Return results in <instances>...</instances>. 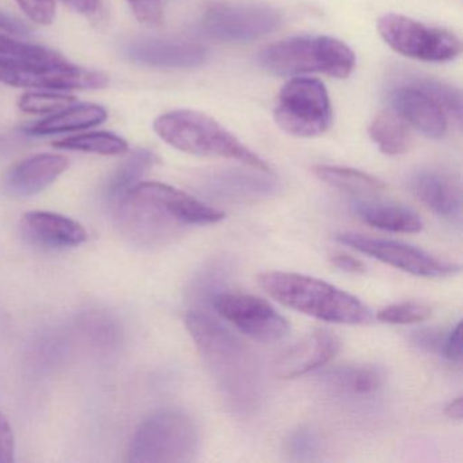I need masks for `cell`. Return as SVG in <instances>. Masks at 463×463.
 I'll return each mask as SVG.
<instances>
[{"label":"cell","instance_id":"37","mask_svg":"<svg viewBox=\"0 0 463 463\" xmlns=\"http://www.w3.org/2000/svg\"><path fill=\"white\" fill-rule=\"evenodd\" d=\"M444 335H443L441 332H436L433 329L421 330V332H417L413 335V341L420 348L427 349V351L440 352Z\"/></svg>","mask_w":463,"mask_h":463},{"label":"cell","instance_id":"2","mask_svg":"<svg viewBox=\"0 0 463 463\" xmlns=\"http://www.w3.org/2000/svg\"><path fill=\"white\" fill-rule=\"evenodd\" d=\"M185 326L221 389L237 405L257 397L256 363L242 341L221 322L202 311H191Z\"/></svg>","mask_w":463,"mask_h":463},{"label":"cell","instance_id":"18","mask_svg":"<svg viewBox=\"0 0 463 463\" xmlns=\"http://www.w3.org/2000/svg\"><path fill=\"white\" fill-rule=\"evenodd\" d=\"M414 196L436 215L446 219L460 218L462 192L451 175L439 170H421L411 181Z\"/></svg>","mask_w":463,"mask_h":463},{"label":"cell","instance_id":"39","mask_svg":"<svg viewBox=\"0 0 463 463\" xmlns=\"http://www.w3.org/2000/svg\"><path fill=\"white\" fill-rule=\"evenodd\" d=\"M63 2L69 5L74 12L89 17V15L97 14L101 0H63Z\"/></svg>","mask_w":463,"mask_h":463},{"label":"cell","instance_id":"8","mask_svg":"<svg viewBox=\"0 0 463 463\" xmlns=\"http://www.w3.org/2000/svg\"><path fill=\"white\" fill-rule=\"evenodd\" d=\"M281 13L268 5L238 0H213L199 17L205 36L226 43H250L278 31Z\"/></svg>","mask_w":463,"mask_h":463},{"label":"cell","instance_id":"13","mask_svg":"<svg viewBox=\"0 0 463 463\" xmlns=\"http://www.w3.org/2000/svg\"><path fill=\"white\" fill-rule=\"evenodd\" d=\"M126 55L140 66L189 70L205 63L208 50L196 43L184 40L140 39L127 45Z\"/></svg>","mask_w":463,"mask_h":463},{"label":"cell","instance_id":"7","mask_svg":"<svg viewBox=\"0 0 463 463\" xmlns=\"http://www.w3.org/2000/svg\"><path fill=\"white\" fill-rule=\"evenodd\" d=\"M273 116L276 124L292 137H321L332 124L326 88L316 78H292L281 88Z\"/></svg>","mask_w":463,"mask_h":463},{"label":"cell","instance_id":"23","mask_svg":"<svg viewBox=\"0 0 463 463\" xmlns=\"http://www.w3.org/2000/svg\"><path fill=\"white\" fill-rule=\"evenodd\" d=\"M53 147L59 150L80 151V153L97 154V156H123L128 151L126 139L112 132H85L72 135L53 142Z\"/></svg>","mask_w":463,"mask_h":463},{"label":"cell","instance_id":"16","mask_svg":"<svg viewBox=\"0 0 463 463\" xmlns=\"http://www.w3.org/2000/svg\"><path fill=\"white\" fill-rule=\"evenodd\" d=\"M21 232L29 242L47 249L77 248L89 240L88 230L80 222L48 211L26 213Z\"/></svg>","mask_w":463,"mask_h":463},{"label":"cell","instance_id":"14","mask_svg":"<svg viewBox=\"0 0 463 463\" xmlns=\"http://www.w3.org/2000/svg\"><path fill=\"white\" fill-rule=\"evenodd\" d=\"M392 110L408 126L430 139H441L447 132V115L438 101L427 90L417 85L395 88L389 96Z\"/></svg>","mask_w":463,"mask_h":463},{"label":"cell","instance_id":"20","mask_svg":"<svg viewBox=\"0 0 463 463\" xmlns=\"http://www.w3.org/2000/svg\"><path fill=\"white\" fill-rule=\"evenodd\" d=\"M354 213L368 226L383 232L413 234L422 230L421 219L402 205L359 203L354 205Z\"/></svg>","mask_w":463,"mask_h":463},{"label":"cell","instance_id":"29","mask_svg":"<svg viewBox=\"0 0 463 463\" xmlns=\"http://www.w3.org/2000/svg\"><path fill=\"white\" fill-rule=\"evenodd\" d=\"M414 83L421 86L440 104V107L446 112L447 118L449 116L458 124H460V120H462V97H460L459 90L446 85V83L433 80H420Z\"/></svg>","mask_w":463,"mask_h":463},{"label":"cell","instance_id":"38","mask_svg":"<svg viewBox=\"0 0 463 463\" xmlns=\"http://www.w3.org/2000/svg\"><path fill=\"white\" fill-rule=\"evenodd\" d=\"M0 32H5V33L12 34L14 37H25L28 36L29 29L17 18L10 17L4 12H0Z\"/></svg>","mask_w":463,"mask_h":463},{"label":"cell","instance_id":"33","mask_svg":"<svg viewBox=\"0 0 463 463\" xmlns=\"http://www.w3.org/2000/svg\"><path fill=\"white\" fill-rule=\"evenodd\" d=\"M288 449L298 459H308L318 449V439L310 430H297L289 438Z\"/></svg>","mask_w":463,"mask_h":463},{"label":"cell","instance_id":"11","mask_svg":"<svg viewBox=\"0 0 463 463\" xmlns=\"http://www.w3.org/2000/svg\"><path fill=\"white\" fill-rule=\"evenodd\" d=\"M335 240L343 245L354 249L359 253L379 260L390 267L421 278H449L457 275L460 267L454 262L436 259L432 254L397 241L364 237L354 232L335 235Z\"/></svg>","mask_w":463,"mask_h":463},{"label":"cell","instance_id":"34","mask_svg":"<svg viewBox=\"0 0 463 463\" xmlns=\"http://www.w3.org/2000/svg\"><path fill=\"white\" fill-rule=\"evenodd\" d=\"M14 432L9 420L0 411V463L14 462Z\"/></svg>","mask_w":463,"mask_h":463},{"label":"cell","instance_id":"30","mask_svg":"<svg viewBox=\"0 0 463 463\" xmlns=\"http://www.w3.org/2000/svg\"><path fill=\"white\" fill-rule=\"evenodd\" d=\"M213 185L223 194H248V192H267L270 184L268 181L260 180L253 175H238V173H230V175H221L213 178Z\"/></svg>","mask_w":463,"mask_h":463},{"label":"cell","instance_id":"35","mask_svg":"<svg viewBox=\"0 0 463 463\" xmlns=\"http://www.w3.org/2000/svg\"><path fill=\"white\" fill-rule=\"evenodd\" d=\"M440 352L449 362H462V322H458L451 332L444 335Z\"/></svg>","mask_w":463,"mask_h":463},{"label":"cell","instance_id":"26","mask_svg":"<svg viewBox=\"0 0 463 463\" xmlns=\"http://www.w3.org/2000/svg\"><path fill=\"white\" fill-rule=\"evenodd\" d=\"M77 97L56 91H29L18 99V108L29 115H55L77 104Z\"/></svg>","mask_w":463,"mask_h":463},{"label":"cell","instance_id":"12","mask_svg":"<svg viewBox=\"0 0 463 463\" xmlns=\"http://www.w3.org/2000/svg\"><path fill=\"white\" fill-rule=\"evenodd\" d=\"M216 313L243 335L260 343H276L289 333V325L267 300L243 292H222L213 298Z\"/></svg>","mask_w":463,"mask_h":463},{"label":"cell","instance_id":"19","mask_svg":"<svg viewBox=\"0 0 463 463\" xmlns=\"http://www.w3.org/2000/svg\"><path fill=\"white\" fill-rule=\"evenodd\" d=\"M108 118V110L97 104H75L61 112L48 116L29 127L28 132L37 137L80 132L99 126Z\"/></svg>","mask_w":463,"mask_h":463},{"label":"cell","instance_id":"24","mask_svg":"<svg viewBox=\"0 0 463 463\" xmlns=\"http://www.w3.org/2000/svg\"><path fill=\"white\" fill-rule=\"evenodd\" d=\"M329 379L341 392L368 395L383 386L384 373L373 364L346 365L333 371Z\"/></svg>","mask_w":463,"mask_h":463},{"label":"cell","instance_id":"40","mask_svg":"<svg viewBox=\"0 0 463 463\" xmlns=\"http://www.w3.org/2000/svg\"><path fill=\"white\" fill-rule=\"evenodd\" d=\"M444 413L449 419L458 420L460 421L463 416V400L462 397H457L455 400L449 401L444 408Z\"/></svg>","mask_w":463,"mask_h":463},{"label":"cell","instance_id":"10","mask_svg":"<svg viewBox=\"0 0 463 463\" xmlns=\"http://www.w3.org/2000/svg\"><path fill=\"white\" fill-rule=\"evenodd\" d=\"M379 34L400 55L428 63H446L462 52L460 40L446 29L427 25L401 14L379 18Z\"/></svg>","mask_w":463,"mask_h":463},{"label":"cell","instance_id":"27","mask_svg":"<svg viewBox=\"0 0 463 463\" xmlns=\"http://www.w3.org/2000/svg\"><path fill=\"white\" fill-rule=\"evenodd\" d=\"M0 58L37 61H55L64 59L63 56L50 48L20 42L17 37L5 33V32H0Z\"/></svg>","mask_w":463,"mask_h":463},{"label":"cell","instance_id":"3","mask_svg":"<svg viewBox=\"0 0 463 463\" xmlns=\"http://www.w3.org/2000/svg\"><path fill=\"white\" fill-rule=\"evenodd\" d=\"M257 281L280 305L321 321L344 325L373 321V313L359 298L319 279L275 270L261 273Z\"/></svg>","mask_w":463,"mask_h":463},{"label":"cell","instance_id":"21","mask_svg":"<svg viewBox=\"0 0 463 463\" xmlns=\"http://www.w3.org/2000/svg\"><path fill=\"white\" fill-rule=\"evenodd\" d=\"M313 173L319 181L326 185L345 192V194H354V196H376L386 188L378 178L360 172V170L351 169V167L319 165V166L313 167Z\"/></svg>","mask_w":463,"mask_h":463},{"label":"cell","instance_id":"17","mask_svg":"<svg viewBox=\"0 0 463 463\" xmlns=\"http://www.w3.org/2000/svg\"><path fill=\"white\" fill-rule=\"evenodd\" d=\"M69 159L58 154H37L7 172L4 188L14 197H31L52 185L66 170Z\"/></svg>","mask_w":463,"mask_h":463},{"label":"cell","instance_id":"32","mask_svg":"<svg viewBox=\"0 0 463 463\" xmlns=\"http://www.w3.org/2000/svg\"><path fill=\"white\" fill-rule=\"evenodd\" d=\"M26 17L39 25H51L55 20L56 0H17Z\"/></svg>","mask_w":463,"mask_h":463},{"label":"cell","instance_id":"1","mask_svg":"<svg viewBox=\"0 0 463 463\" xmlns=\"http://www.w3.org/2000/svg\"><path fill=\"white\" fill-rule=\"evenodd\" d=\"M224 218L223 211L156 181L137 183L118 200L116 207L118 232L140 248L167 245L189 227L218 223Z\"/></svg>","mask_w":463,"mask_h":463},{"label":"cell","instance_id":"5","mask_svg":"<svg viewBox=\"0 0 463 463\" xmlns=\"http://www.w3.org/2000/svg\"><path fill=\"white\" fill-rule=\"evenodd\" d=\"M262 69L276 75L324 74L345 80L354 72V51L330 36H295L265 48L259 58Z\"/></svg>","mask_w":463,"mask_h":463},{"label":"cell","instance_id":"22","mask_svg":"<svg viewBox=\"0 0 463 463\" xmlns=\"http://www.w3.org/2000/svg\"><path fill=\"white\" fill-rule=\"evenodd\" d=\"M368 134L381 153L386 156L405 154L411 145L408 124L394 110L378 113L368 128Z\"/></svg>","mask_w":463,"mask_h":463},{"label":"cell","instance_id":"9","mask_svg":"<svg viewBox=\"0 0 463 463\" xmlns=\"http://www.w3.org/2000/svg\"><path fill=\"white\" fill-rule=\"evenodd\" d=\"M0 83L50 91L99 90L109 85V77L97 70L74 66L66 59L37 61L0 58Z\"/></svg>","mask_w":463,"mask_h":463},{"label":"cell","instance_id":"15","mask_svg":"<svg viewBox=\"0 0 463 463\" xmlns=\"http://www.w3.org/2000/svg\"><path fill=\"white\" fill-rule=\"evenodd\" d=\"M341 341L335 333L318 329L287 349L276 363V375L294 379L311 373L335 359L340 352Z\"/></svg>","mask_w":463,"mask_h":463},{"label":"cell","instance_id":"28","mask_svg":"<svg viewBox=\"0 0 463 463\" xmlns=\"http://www.w3.org/2000/svg\"><path fill=\"white\" fill-rule=\"evenodd\" d=\"M432 316V308L427 303L408 300V302L392 303L381 308L376 314L379 321L392 325H411L427 321Z\"/></svg>","mask_w":463,"mask_h":463},{"label":"cell","instance_id":"31","mask_svg":"<svg viewBox=\"0 0 463 463\" xmlns=\"http://www.w3.org/2000/svg\"><path fill=\"white\" fill-rule=\"evenodd\" d=\"M132 14L142 25L156 28L164 21L162 0H127Z\"/></svg>","mask_w":463,"mask_h":463},{"label":"cell","instance_id":"36","mask_svg":"<svg viewBox=\"0 0 463 463\" xmlns=\"http://www.w3.org/2000/svg\"><path fill=\"white\" fill-rule=\"evenodd\" d=\"M332 264L343 272L351 273V275H364L367 270L362 260L349 256V254H335L332 256Z\"/></svg>","mask_w":463,"mask_h":463},{"label":"cell","instance_id":"4","mask_svg":"<svg viewBox=\"0 0 463 463\" xmlns=\"http://www.w3.org/2000/svg\"><path fill=\"white\" fill-rule=\"evenodd\" d=\"M154 131L175 150L205 158L232 159L270 175L269 165L218 121L196 110H173L154 121Z\"/></svg>","mask_w":463,"mask_h":463},{"label":"cell","instance_id":"6","mask_svg":"<svg viewBox=\"0 0 463 463\" xmlns=\"http://www.w3.org/2000/svg\"><path fill=\"white\" fill-rule=\"evenodd\" d=\"M199 430L183 411L151 414L137 428L129 446V462L185 463L199 451Z\"/></svg>","mask_w":463,"mask_h":463},{"label":"cell","instance_id":"25","mask_svg":"<svg viewBox=\"0 0 463 463\" xmlns=\"http://www.w3.org/2000/svg\"><path fill=\"white\" fill-rule=\"evenodd\" d=\"M156 164V156L150 151L140 150L132 154L110 178L108 194L118 202L132 186L140 183V178Z\"/></svg>","mask_w":463,"mask_h":463}]
</instances>
